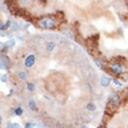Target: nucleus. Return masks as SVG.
Here are the masks:
<instances>
[{"mask_svg":"<svg viewBox=\"0 0 128 128\" xmlns=\"http://www.w3.org/2000/svg\"><path fill=\"white\" fill-rule=\"evenodd\" d=\"M40 26L44 28H52L54 26V20L52 18L47 17L44 18L40 22Z\"/></svg>","mask_w":128,"mask_h":128,"instance_id":"f257e3e1","label":"nucleus"},{"mask_svg":"<svg viewBox=\"0 0 128 128\" xmlns=\"http://www.w3.org/2000/svg\"><path fill=\"white\" fill-rule=\"evenodd\" d=\"M10 66V61L8 57L4 55L1 58V68L2 69H8Z\"/></svg>","mask_w":128,"mask_h":128,"instance_id":"f03ea898","label":"nucleus"},{"mask_svg":"<svg viewBox=\"0 0 128 128\" xmlns=\"http://www.w3.org/2000/svg\"><path fill=\"white\" fill-rule=\"evenodd\" d=\"M110 68H111V71L116 74H120L123 71L122 66L120 64V63H114L111 66Z\"/></svg>","mask_w":128,"mask_h":128,"instance_id":"7ed1b4c3","label":"nucleus"},{"mask_svg":"<svg viewBox=\"0 0 128 128\" xmlns=\"http://www.w3.org/2000/svg\"><path fill=\"white\" fill-rule=\"evenodd\" d=\"M120 102V97L118 94H114L109 97V103L111 106H116Z\"/></svg>","mask_w":128,"mask_h":128,"instance_id":"20e7f679","label":"nucleus"},{"mask_svg":"<svg viewBox=\"0 0 128 128\" xmlns=\"http://www.w3.org/2000/svg\"><path fill=\"white\" fill-rule=\"evenodd\" d=\"M34 62H35V56L33 54H31L29 55L26 58L24 64H25L26 66H27V67H31V66L34 65Z\"/></svg>","mask_w":128,"mask_h":128,"instance_id":"39448f33","label":"nucleus"},{"mask_svg":"<svg viewBox=\"0 0 128 128\" xmlns=\"http://www.w3.org/2000/svg\"><path fill=\"white\" fill-rule=\"evenodd\" d=\"M110 81H111V79L107 77H103L101 80V84L103 86H107L110 83Z\"/></svg>","mask_w":128,"mask_h":128,"instance_id":"423d86ee","label":"nucleus"},{"mask_svg":"<svg viewBox=\"0 0 128 128\" xmlns=\"http://www.w3.org/2000/svg\"><path fill=\"white\" fill-rule=\"evenodd\" d=\"M55 47V43L53 42H48L47 45H46V48L47 50L49 51H52L53 49Z\"/></svg>","mask_w":128,"mask_h":128,"instance_id":"0eeeda50","label":"nucleus"},{"mask_svg":"<svg viewBox=\"0 0 128 128\" xmlns=\"http://www.w3.org/2000/svg\"><path fill=\"white\" fill-rule=\"evenodd\" d=\"M36 103L34 102V101H30L29 102V107L30 109H31V110H32V111H34V110H35V109H36Z\"/></svg>","mask_w":128,"mask_h":128,"instance_id":"6e6552de","label":"nucleus"},{"mask_svg":"<svg viewBox=\"0 0 128 128\" xmlns=\"http://www.w3.org/2000/svg\"><path fill=\"white\" fill-rule=\"evenodd\" d=\"M96 64H97V66H98L99 68H102L103 67V60L101 58H98L96 60Z\"/></svg>","mask_w":128,"mask_h":128,"instance_id":"1a4fd4ad","label":"nucleus"},{"mask_svg":"<svg viewBox=\"0 0 128 128\" xmlns=\"http://www.w3.org/2000/svg\"><path fill=\"white\" fill-rule=\"evenodd\" d=\"M11 25V21L10 20H8L6 22V24L4 26H2V28H1V30H6L7 28H8Z\"/></svg>","mask_w":128,"mask_h":128,"instance_id":"9d476101","label":"nucleus"},{"mask_svg":"<svg viewBox=\"0 0 128 128\" xmlns=\"http://www.w3.org/2000/svg\"><path fill=\"white\" fill-rule=\"evenodd\" d=\"M95 105L94 104H92V103H88V105H87V109L88 110H90L91 111H93L95 110Z\"/></svg>","mask_w":128,"mask_h":128,"instance_id":"9b49d317","label":"nucleus"},{"mask_svg":"<svg viewBox=\"0 0 128 128\" xmlns=\"http://www.w3.org/2000/svg\"><path fill=\"white\" fill-rule=\"evenodd\" d=\"M22 113H23V111L20 107H18V108L15 109V114H16L17 116H21Z\"/></svg>","mask_w":128,"mask_h":128,"instance_id":"f8f14e48","label":"nucleus"},{"mask_svg":"<svg viewBox=\"0 0 128 128\" xmlns=\"http://www.w3.org/2000/svg\"><path fill=\"white\" fill-rule=\"evenodd\" d=\"M27 88L29 90H30V91H32V90H34V88H35V86H34V84H33V83L30 82V83H28V84Z\"/></svg>","mask_w":128,"mask_h":128,"instance_id":"ddd939ff","label":"nucleus"},{"mask_svg":"<svg viewBox=\"0 0 128 128\" xmlns=\"http://www.w3.org/2000/svg\"><path fill=\"white\" fill-rule=\"evenodd\" d=\"M19 76L21 79H25L26 77V73L24 71L20 72L19 73Z\"/></svg>","mask_w":128,"mask_h":128,"instance_id":"4468645a","label":"nucleus"},{"mask_svg":"<svg viewBox=\"0 0 128 128\" xmlns=\"http://www.w3.org/2000/svg\"><path fill=\"white\" fill-rule=\"evenodd\" d=\"M1 80H2V82H6L7 81L6 74H4V75H2V78H1Z\"/></svg>","mask_w":128,"mask_h":128,"instance_id":"2eb2a0df","label":"nucleus"},{"mask_svg":"<svg viewBox=\"0 0 128 128\" xmlns=\"http://www.w3.org/2000/svg\"><path fill=\"white\" fill-rule=\"evenodd\" d=\"M114 82L116 84V85H118V86H122V83H121L120 81L117 80H114Z\"/></svg>","mask_w":128,"mask_h":128,"instance_id":"dca6fc26","label":"nucleus"},{"mask_svg":"<svg viewBox=\"0 0 128 128\" xmlns=\"http://www.w3.org/2000/svg\"><path fill=\"white\" fill-rule=\"evenodd\" d=\"M32 126H34V125L32 124H27L25 126V128H32Z\"/></svg>","mask_w":128,"mask_h":128,"instance_id":"f3484780","label":"nucleus"},{"mask_svg":"<svg viewBox=\"0 0 128 128\" xmlns=\"http://www.w3.org/2000/svg\"><path fill=\"white\" fill-rule=\"evenodd\" d=\"M81 128H87L86 127V126H82V127H81Z\"/></svg>","mask_w":128,"mask_h":128,"instance_id":"a211bd4d","label":"nucleus"},{"mask_svg":"<svg viewBox=\"0 0 128 128\" xmlns=\"http://www.w3.org/2000/svg\"><path fill=\"white\" fill-rule=\"evenodd\" d=\"M107 128L106 127H104V126H103V127H101V128Z\"/></svg>","mask_w":128,"mask_h":128,"instance_id":"6ab92c4d","label":"nucleus"}]
</instances>
